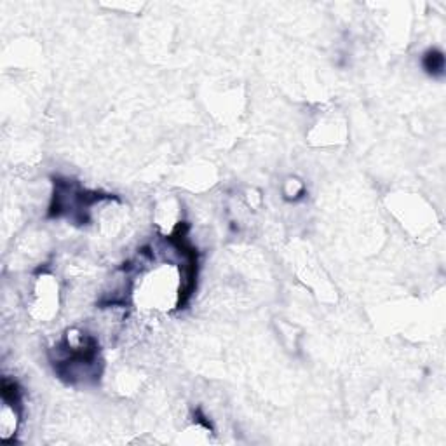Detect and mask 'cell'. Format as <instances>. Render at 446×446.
Masks as SVG:
<instances>
[{"label":"cell","instance_id":"cell-1","mask_svg":"<svg viewBox=\"0 0 446 446\" xmlns=\"http://www.w3.org/2000/svg\"><path fill=\"white\" fill-rule=\"evenodd\" d=\"M425 67L429 72H441L443 70V56L441 52H429L425 56Z\"/></svg>","mask_w":446,"mask_h":446}]
</instances>
